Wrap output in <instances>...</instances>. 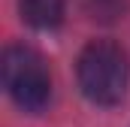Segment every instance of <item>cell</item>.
Returning a JSON list of instances; mask_svg holds the SVG:
<instances>
[{
  "label": "cell",
  "instance_id": "obj_2",
  "mask_svg": "<svg viewBox=\"0 0 130 127\" xmlns=\"http://www.w3.org/2000/svg\"><path fill=\"white\" fill-rule=\"evenodd\" d=\"M3 85L21 112L39 115L52 103V73L45 58L30 45H9L3 52Z\"/></svg>",
  "mask_w": 130,
  "mask_h": 127
},
{
  "label": "cell",
  "instance_id": "obj_1",
  "mask_svg": "<svg viewBox=\"0 0 130 127\" xmlns=\"http://www.w3.org/2000/svg\"><path fill=\"white\" fill-rule=\"evenodd\" d=\"M79 88L94 106H118L130 85L127 55L112 39H94L82 49L76 64Z\"/></svg>",
  "mask_w": 130,
  "mask_h": 127
},
{
  "label": "cell",
  "instance_id": "obj_4",
  "mask_svg": "<svg viewBox=\"0 0 130 127\" xmlns=\"http://www.w3.org/2000/svg\"><path fill=\"white\" fill-rule=\"evenodd\" d=\"M82 12L88 21H97V24H115L127 15L130 0H79Z\"/></svg>",
  "mask_w": 130,
  "mask_h": 127
},
{
  "label": "cell",
  "instance_id": "obj_3",
  "mask_svg": "<svg viewBox=\"0 0 130 127\" xmlns=\"http://www.w3.org/2000/svg\"><path fill=\"white\" fill-rule=\"evenodd\" d=\"M21 18L36 30H52L64 21V0H18Z\"/></svg>",
  "mask_w": 130,
  "mask_h": 127
}]
</instances>
